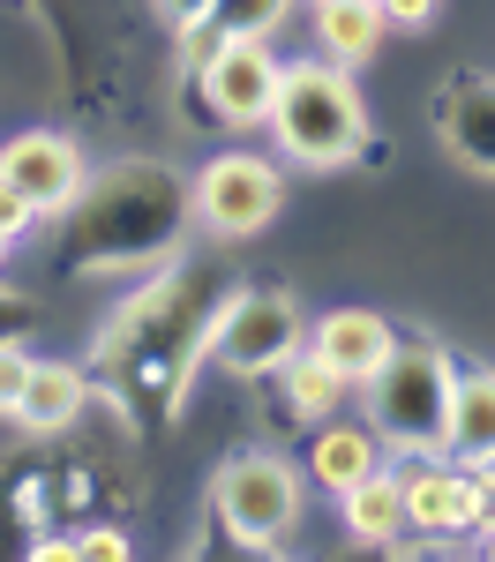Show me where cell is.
<instances>
[{
  "label": "cell",
  "mask_w": 495,
  "mask_h": 562,
  "mask_svg": "<svg viewBox=\"0 0 495 562\" xmlns=\"http://www.w3.org/2000/svg\"><path fill=\"white\" fill-rule=\"evenodd\" d=\"M443 458L481 473L495 465V368H450V420H443Z\"/></svg>",
  "instance_id": "13"
},
{
  "label": "cell",
  "mask_w": 495,
  "mask_h": 562,
  "mask_svg": "<svg viewBox=\"0 0 495 562\" xmlns=\"http://www.w3.org/2000/svg\"><path fill=\"white\" fill-rule=\"evenodd\" d=\"M285 15H293V0H211V15L188 31V53H203L218 38H270Z\"/></svg>",
  "instance_id": "18"
},
{
  "label": "cell",
  "mask_w": 495,
  "mask_h": 562,
  "mask_svg": "<svg viewBox=\"0 0 495 562\" xmlns=\"http://www.w3.org/2000/svg\"><path fill=\"white\" fill-rule=\"evenodd\" d=\"M301 495H308V487L293 473V458H278V450H240V458H225L218 487H211L218 525L240 548H285L293 525H301Z\"/></svg>",
  "instance_id": "5"
},
{
  "label": "cell",
  "mask_w": 495,
  "mask_h": 562,
  "mask_svg": "<svg viewBox=\"0 0 495 562\" xmlns=\"http://www.w3.org/2000/svg\"><path fill=\"white\" fill-rule=\"evenodd\" d=\"M405 525H420L436 540H473L481 532V480L465 465H450V458L405 473Z\"/></svg>",
  "instance_id": "11"
},
{
  "label": "cell",
  "mask_w": 495,
  "mask_h": 562,
  "mask_svg": "<svg viewBox=\"0 0 495 562\" xmlns=\"http://www.w3.org/2000/svg\"><path fill=\"white\" fill-rule=\"evenodd\" d=\"M315 38H323V60H338V68L375 60V45L391 38L383 0H315Z\"/></svg>",
  "instance_id": "16"
},
{
  "label": "cell",
  "mask_w": 495,
  "mask_h": 562,
  "mask_svg": "<svg viewBox=\"0 0 495 562\" xmlns=\"http://www.w3.org/2000/svg\"><path fill=\"white\" fill-rule=\"evenodd\" d=\"M383 23L391 31H428L436 23V0H383Z\"/></svg>",
  "instance_id": "22"
},
{
  "label": "cell",
  "mask_w": 495,
  "mask_h": 562,
  "mask_svg": "<svg viewBox=\"0 0 495 562\" xmlns=\"http://www.w3.org/2000/svg\"><path fill=\"white\" fill-rule=\"evenodd\" d=\"M278 383H285V405H293L301 420H330V413H338V397H346V375H338L330 360H315L308 346L278 368Z\"/></svg>",
  "instance_id": "19"
},
{
  "label": "cell",
  "mask_w": 495,
  "mask_h": 562,
  "mask_svg": "<svg viewBox=\"0 0 495 562\" xmlns=\"http://www.w3.org/2000/svg\"><path fill=\"white\" fill-rule=\"evenodd\" d=\"M391 338H398V330H391L375 307H330V315H315V323H308V352H315V360H330V368L346 375V390H360L375 368H383Z\"/></svg>",
  "instance_id": "12"
},
{
  "label": "cell",
  "mask_w": 495,
  "mask_h": 562,
  "mask_svg": "<svg viewBox=\"0 0 495 562\" xmlns=\"http://www.w3.org/2000/svg\"><path fill=\"white\" fill-rule=\"evenodd\" d=\"M270 135L293 166L338 173L368 150V98H360L353 68L338 60H278V98H270Z\"/></svg>",
  "instance_id": "3"
},
{
  "label": "cell",
  "mask_w": 495,
  "mask_h": 562,
  "mask_svg": "<svg viewBox=\"0 0 495 562\" xmlns=\"http://www.w3.org/2000/svg\"><path fill=\"white\" fill-rule=\"evenodd\" d=\"M0 256H8V233H0Z\"/></svg>",
  "instance_id": "26"
},
{
  "label": "cell",
  "mask_w": 495,
  "mask_h": 562,
  "mask_svg": "<svg viewBox=\"0 0 495 562\" xmlns=\"http://www.w3.org/2000/svg\"><path fill=\"white\" fill-rule=\"evenodd\" d=\"M188 90L203 98L195 121L263 128L270 98H278V53H270V38H218L203 53H188Z\"/></svg>",
  "instance_id": "7"
},
{
  "label": "cell",
  "mask_w": 495,
  "mask_h": 562,
  "mask_svg": "<svg viewBox=\"0 0 495 562\" xmlns=\"http://www.w3.org/2000/svg\"><path fill=\"white\" fill-rule=\"evenodd\" d=\"M31 330H38V301L15 293V285H0V346H23Z\"/></svg>",
  "instance_id": "20"
},
{
  "label": "cell",
  "mask_w": 495,
  "mask_h": 562,
  "mask_svg": "<svg viewBox=\"0 0 495 562\" xmlns=\"http://www.w3.org/2000/svg\"><path fill=\"white\" fill-rule=\"evenodd\" d=\"M308 346V315L293 293L278 285H256V293H218V315H211V360L225 375H278L293 352Z\"/></svg>",
  "instance_id": "6"
},
{
  "label": "cell",
  "mask_w": 495,
  "mask_h": 562,
  "mask_svg": "<svg viewBox=\"0 0 495 562\" xmlns=\"http://www.w3.org/2000/svg\"><path fill=\"white\" fill-rule=\"evenodd\" d=\"M53 225H60V240H53L60 278H128V270L173 262L195 211H188V180L166 158H121V166L90 173L83 195Z\"/></svg>",
  "instance_id": "1"
},
{
  "label": "cell",
  "mask_w": 495,
  "mask_h": 562,
  "mask_svg": "<svg viewBox=\"0 0 495 562\" xmlns=\"http://www.w3.org/2000/svg\"><path fill=\"white\" fill-rule=\"evenodd\" d=\"M31 225H38V217H31V203H23V195H15V188L0 180V233H8V240H23Z\"/></svg>",
  "instance_id": "23"
},
{
  "label": "cell",
  "mask_w": 495,
  "mask_h": 562,
  "mask_svg": "<svg viewBox=\"0 0 495 562\" xmlns=\"http://www.w3.org/2000/svg\"><path fill=\"white\" fill-rule=\"evenodd\" d=\"M158 15H166V23H173L180 38H188V31H195V23L211 15V0H158Z\"/></svg>",
  "instance_id": "24"
},
{
  "label": "cell",
  "mask_w": 495,
  "mask_h": 562,
  "mask_svg": "<svg viewBox=\"0 0 495 562\" xmlns=\"http://www.w3.org/2000/svg\"><path fill=\"white\" fill-rule=\"evenodd\" d=\"M211 315H218L211 285L195 270H180L173 256L166 278L143 285L113 315V330L98 338V375L121 383V397H135V405L158 397V413H180V397L195 383V360H211Z\"/></svg>",
  "instance_id": "2"
},
{
  "label": "cell",
  "mask_w": 495,
  "mask_h": 562,
  "mask_svg": "<svg viewBox=\"0 0 495 562\" xmlns=\"http://www.w3.org/2000/svg\"><path fill=\"white\" fill-rule=\"evenodd\" d=\"M368 428L398 458H443V420H450V352L420 330H398L383 368L360 383Z\"/></svg>",
  "instance_id": "4"
},
{
  "label": "cell",
  "mask_w": 495,
  "mask_h": 562,
  "mask_svg": "<svg viewBox=\"0 0 495 562\" xmlns=\"http://www.w3.org/2000/svg\"><path fill=\"white\" fill-rule=\"evenodd\" d=\"M83 405H90L83 368H68V360H31V383H23V397H15V420H23L31 435H60Z\"/></svg>",
  "instance_id": "14"
},
{
  "label": "cell",
  "mask_w": 495,
  "mask_h": 562,
  "mask_svg": "<svg viewBox=\"0 0 495 562\" xmlns=\"http://www.w3.org/2000/svg\"><path fill=\"white\" fill-rule=\"evenodd\" d=\"M375 465H383L375 428H353V420H315V442H308V480H315V487L346 495V487L368 480Z\"/></svg>",
  "instance_id": "15"
},
{
  "label": "cell",
  "mask_w": 495,
  "mask_h": 562,
  "mask_svg": "<svg viewBox=\"0 0 495 562\" xmlns=\"http://www.w3.org/2000/svg\"><path fill=\"white\" fill-rule=\"evenodd\" d=\"M188 211L218 240H256L270 217L285 211V180L256 150H225V158H211L203 173L188 180Z\"/></svg>",
  "instance_id": "8"
},
{
  "label": "cell",
  "mask_w": 495,
  "mask_h": 562,
  "mask_svg": "<svg viewBox=\"0 0 495 562\" xmlns=\"http://www.w3.org/2000/svg\"><path fill=\"white\" fill-rule=\"evenodd\" d=\"M23 383H31V352H23V346H0V420H15Z\"/></svg>",
  "instance_id": "21"
},
{
  "label": "cell",
  "mask_w": 495,
  "mask_h": 562,
  "mask_svg": "<svg viewBox=\"0 0 495 562\" xmlns=\"http://www.w3.org/2000/svg\"><path fill=\"white\" fill-rule=\"evenodd\" d=\"M0 180L31 203V217H38V225H53V217L83 195L90 158H83V143H76V135L23 128V135H8V143H0Z\"/></svg>",
  "instance_id": "9"
},
{
  "label": "cell",
  "mask_w": 495,
  "mask_h": 562,
  "mask_svg": "<svg viewBox=\"0 0 495 562\" xmlns=\"http://www.w3.org/2000/svg\"><path fill=\"white\" fill-rule=\"evenodd\" d=\"M436 143L458 173L495 180V76L488 68H465V76H443L436 90Z\"/></svg>",
  "instance_id": "10"
},
{
  "label": "cell",
  "mask_w": 495,
  "mask_h": 562,
  "mask_svg": "<svg viewBox=\"0 0 495 562\" xmlns=\"http://www.w3.org/2000/svg\"><path fill=\"white\" fill-rule=\"evenodd\" d=\"M76 555H105V562H128V540H121V532H83V540H76Z\"/></svg>",
  "instance_id": "25"
},
{
  "label": "cell",
  "mask_w": 495,
  "mask_h": 562,
  "mask_svg": "<svg viewBox=\"0 0 495 562\" xmlns=\"http://www.w3.org/2000/svg\"><path fill=\"white\" fill-rule=\"evenodd\" d=\"M338 503H346V532L368 540V548H383V540L405 532V473H383V465H375V473L353 480Z\"/></svg>",
  "instance_id": "17"
}]
</instances>
